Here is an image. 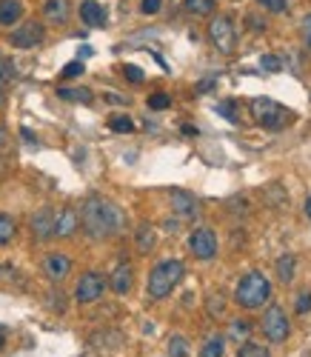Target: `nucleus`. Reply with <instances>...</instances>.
<instances>
[{
    "instance_id": "obj_6",
    "label": "nucleus",
    "mask_w": 311,
    "mask_h": 357,
    "mask_svg": "<svg viewBox=\"0 0 311 357\" xmlns=\"http://www.w3.org/2000/svg\"><path fill=\"white\" fill-rule=\"evenodd\" d=\"M106 286H109V280L100 272H83L77 286H75V301L77 303H95L103 297Z\"/></svg>"
},
{
    "instance_id": "obj_29",
    "label": "nucleus",
    "mask_w": 311,
    "mask_h": 357,
    "mask_svg": "<svg viewBox=\"0 0 311 357\" xmlns=\"http://www.w3.org/2000/svg\"><path fill=\"white\" fill-rule=\"evenodd\" d=\"M257 3L268 12H286L289 9V0H257Z\"/></svg>"
},
{
    "instance_id": "obj_5",
    "label": "nucleus",
    "mask_w": 311,
    "mask_h": 357,
    "mask_svg": "<svg viewBox=\"0 0 311 357\" xmlns=\"http://www.w3.org/2000/svg\"><path fill=\"white\" fill-rule=\"evenodd\" d=\"M208 40L217 52L223 54H232L234 46H237V32H234V23L229 15H217L208 20Z\"/></svg>"
},
{
    "instance_id": "obj_34",
    "label": "nucleus",
    "mask_w": 311,
    "mask_h": 357,
    "mask_svg": "<svg viewBox=\"0 0 311 357\" xmlns=\"http://www.w3.org/2000/svg\"><path fill=\"white\" fill-rule=\"evenodd\" d=\"M232 109H234V103H232V100H226V103L217 106V112H220V114L226 117V121H232V123H234V121H237V114H234Z\"/></svg>"
},
{
    "instance_id": "obj_21",
    "label": "nucleus",
    "mask_w": 311,
    "mask_h": 357,
    "mask_svg": "<svg viewBox=\"0 0 311 357\" xmlns=\"http://www.w3.org/2000/svg\"><path fill=\"white\" fill-rule=\"evenodd\" d=\"M15 234H17V226H15V220H12L9 215H3V212H0V246L12 243V241H15Z\"/></svg>"
},
{
    "instance_id": "obj_15",
    "label": "nucleus",
    "mask_w": 311,
    "mask_h": 357,
    "mask_svg": "<svg viewBox=\"0 0 311 357\" xmlns=\"http://www.w3.org/2000/svg\"><path fill=\"white\" fill-rule=\"evenodd\" d=\"M32 234L38 237V241H49V237H54V212L49 209V206L32 215Z\"/></svg>"
},
{
    "instance_id": "obj_30",
    "label": "nucleus",
    "mask_w": 311,
    "mask_h": 357,
    "mask_svg": "<svg viewBox=\"0 0 311 357\" xmlns=\"http://www.w3.org/2000/svg\"><path fill=\"white\" fill-rule=\"evenodd\" d=\"M294 312H297V314L311 312V291H303V294L297 297V306H294Z\"/></svg>"
},
{
    "instance_id": "obj_19",
    "label": "nucleus",
    "mask_w": 311,
    "mask_h": 357,
    "mask_svg": "<svg viewBox=\"0 0 311 357\" xmlns=\"http://www.w3.org/2000/svg\"><path fill=\"white\" fill-rule=\"evenodd\" d=\"M294 266H297L294 255H283V257L277 260V278L283 280V283H291L294 280Z\"/></svg>"
},
{
    "instance_id": "obj_26",
    "label": "nucleus",
    "mask_w": 311,
    "mask_h": 357,
    "mask_svg": "<svg viewBox=\"0 0 311 357\" xmlns=\"http://www.w3.org/2000/svg\"><path fill=\"white\" fill-rule=\"evenodd\" d=\"M237 357H271V354H268V349L260 346V343H243V346L237 349Z\"/></svg>"
},
{
    "instance_id": "obj_22",
    "label": "nucleus",
    "mask_w": 311,
    "mask_h": 357,
    "mask_svg": "<svg viewBox=\"0 0 311 357\" xmlns=\"http://www.w3.org/2000/svg\"><path fill=\"white\" fill-rule=\"evenodd\" d=\"M57 98L63 100H77V103H91V92L89 89H57Z\"/></svg>"
},
{
    "instance_id": "obj_10",
    "label": "nucleus",
    "mask_w": 311,
    "mask_h": 357,
    "mask_svg": "<svg viewBox=\"0 0 311 357\" xmlns=\"http://www.w3.org/2000/svg\"><path fill=\"white\" fill-rule=\"evenodd\" d=\"M169 197H172V209H174L180 218H185V220H197V218H200L203 206H200V200H197L195 195L180 192V189H172Z\"/></svg>"
},
{
    "instance_id": "obj_18",
    "label": "nucleus",
    "mask_w": 311,
    "mask_h": 357,
    "mask_svg": "<svg viewBox=\"0 0 311 357\" xmlns=\"http://www.w3.org/2000/svg\"><path fill=\"white\" fill-rule=\"evenodd\" d=\"M135 243H137V252H143V255H149V252L154 249L158 237H154V229H151L149 223H140V229H137V234H135Z\"/></svg>"
},
{
    "instance_id": "obj_16",
    "label": "nucleus",
    "mask_w": 311,
    "mask_h": 357,
    "mask_svg": "<svg viewBox=\"0 0 311 357\" xmlns=\"http://www.w3.org/2000/svg\"><path fill=\"white\" fill-rule=\"evenodd\" d=\"M80 20L91 29H103L106 26V9L98 3V0H83L80 3Z\"/></svg>"
},
{
    "instance_id": "obj_17",
    "label": "nucleus",
    "mask_w": 311,
    "mask_h": 357,
    "mask_svg": "<svg viewBox=\"0 0 311 357\" xmlns=\"http://www.w3.org/2000/svg\"><path fill=\"white\" fill-rule=\"evenodd\" d=\"M23 17V3L20 0H0V26L9 29L15 23H20Z\"/></svg>"
},
{
    "instance_id": "obj_11",
    "label": "nucleus",
    "mask_w": 311,
    "mask_h": 357,
    "mask_svg": "<svg viewBox=\"0 0 311 357\" xmlns=\"http://www.w3.org/2000/svg\"><path fill=\"white\" fill-rule=\"evenodd\" d=\"M43 17L49 26H63L72 17V0H43Z\"/></svg>"
},
{
    "instance_id": "obj_39",
    "label": "nucleus",
    "mask_w": 311,
    "mask_h": 357,
    "mask_svg": "<svg viewBox=\"0 0 311 357\" xmlns=\"http://www.w3.org/2000/svg\"><path fill=\"white\" fill-rule=\"evenodd\" d=\"M3 143H6V129L0 126V146H3Z\"/></svg>"
},
{
    "instance_id": "obj_37",
    "label": "nucleus",
    "mask_w": 311,
    "mask_h": 357,
    "mask_svg": "<svg viewBox=\"0 0 311 357\" xmlns=\"http://www.w3.org/2000/svg\"><path fill=\"white\" fill-rule=\"evenodd\" d=\"M303 40L311 49V15H305V20H303Z\"/></svg>"
},
{
    "instance_id": "obj_27",
    "label": "nucleus",
    "mask_w": 311,
    "mask_h": 357,
    "mask_svg": "<svg viewBox=\"0 0 311 357\" xmlns=\"http://www.w3.org/2000/svg\"><path fill=\"white\" fill-rule=\"evenodd\" d=\"M172 106V98L169 95H163V92H154V95H149V109H154V112H163V109H169Z\"/></svg>"
},
{
    "instance_id": "obj_9",
    "label": "nucleus",
    "mask_w": 311,
    "mask_h": 357,
    "mask_svg": "<svg viewBox=\"0 0 311 357\" xmlns=\"http://www.w3.org/2000/svg\"><path fill=\"white\" fill-rule=\"evenodd\" d=\"M189 252H192L197 260H211V257L217 255V234H214L211 229H206V226L195 229V231L189 234Z\"/></svg>"
},
{
    "instance_id": "obj_41",
    "label": "nucleus",
    "mask_w": 311,
    "mask_h": 357,
    "mask_svg": "<svg viewBox=\"0 0 311 357\" xmlns=\"http://www.w3.org/2000/svg\"><path fill=\"white\" fill-rule=\"evenodd\" d=\"M3 340H6V337H3V329H0V346H3Z\"/></svg>"
},
{
    "instance_id": "obj_23",
    "label": "nucleus",
    "mask_w": 311,
    "mask_h": 357,
    "mask_svg": "<svg viewBox=\"0 0 311 357\" xmlns=\"http://www.w3.org/2000/svg\"><path fill=\"white\" fill-rule=\"evenodd\" d=\"M183 6H185V12H192L197 17H206V15L214 12V0H185Z\"/></svg>"
},
{
    "instance_id": "obj_2",
    "label": "nucleus",
    "mask_w": 311,
    "mask_h": 357,
    "mask_svg": "<svg viewBox=\"0 0 311 357\" xmlns=\"http://www.w3.org/2000/svg\"><path fill=\"white\" fill-rule=\"evenodd\" d=\"M234 301L243 309H260L271 301V280L263 272H248L234 286Z\"/></svg>"
},
{
    "instance_id": "obj_24",
    "label": "nucleus",
    "mask_w": 311,
    "mask_h": 357,
    "mask_svg": "<svg viewBox=\"0 0 311 357\" xmlns=\"http://www.w3.org/2000/svg\"><path fill=\"white\" fill-rule=\"evenodd\" d=\"M109 129L112 132H120V135H132L135 132V123H132V117H126V114H114L112 121H109Z\"/></svg>"
},
{
    "instance_id": "obj_25",
    "label": "nucleus",
    "mask_w": 311,
    "mask_h": 357,
    "mask_svg": "<svg viewBox=\"0 0 311 357\" xmlns=\"http://www.w3.org/2000/svg\"><path fill=\"white\" fill-rule=\"evenodd\" d=\"M169 354H172V357H189V340H185L183 335H172V340H169Z\"/></svg>"
},
{
    "instance_id": "obj_38",
    "label": "nucleus",
    "mask_w": 311,
    "mask_h": 357,
    "mask_svg": "<svg viewBox=\"0 0 311 357\" xmlns=\"http://www.w3.org/2000/svg\"><path fill=\"white\" fill-rule=\"evenodd\" d=\"M303 212H305V218H308V220H311V197H308V200H305V206H303Z\"/></svg>"
},
{
    "instance_id": "obj_12",
    "label": "nucleus",
    "mask_w": 311,
    "mask_h": 357,
    "mask_svg": "<svg viewBox=\"0 0 311 357\" xmlns=\"http://www.w3.org/2000/svg\"><path fill=\"white\" fill-rule=\"evenodd\" d=\"M80 226V215L72 206H63L60 212H54V237H72Z\"/></svg>"
},
{
    "instance_id": "obj_4",
    "label": "nucleus",
    "mask_w": 311,
    "mask_h": 357,
    "mask_svg": "<svg viewBox=\"0 0 311 357\" xmlns=\"http://www.w3.org/2000/svg\"><path fill=\"white\" fill-rule=\"evenodd\" d=\"M252 117H255V123H260L268 132H277L294 121V114L283 103H277L271 98H255L252 100Z\"/></svg>"
},
{
    "instance_id": "obj_1",
    "label": "nucleus",
    "mask_w": 311,
    "mask_h": 357,
    "mask_svg": "<svg viewBox=\"0 0 311 357\" xmlns=\"http://www.w3.org/2000/svg\"><path fill=\"white\" fill-rule=\"evenodd\" d=\"M80 226L91 241H109L126 229V212L109 197H89L80 209Z\"/></svg>"
},
{
    "instance_id": "obj_31",
    "label": "nucleus",
    "mask_w": 311,
    "mask_h": 357,
    "mask_svg": "<svg viewBox=\"0 0 311 357\" xmlns=\"http://www.w3.org/2000/svg\"><path fill=\"white\" fill-rule=\"evenodd\" d=\"M160 6H163V0H140V12H143V15L160 12Z\"/></svg>"
},
{
    "instance_id": "obj_7",
    "label": "nucleus",
    "mask_w": 311,
    "mask_h": 357,
    "mask_svg": "<svg viewBox=\"0 0 311 357\" xmlns=\"http://www.w3.org/2000/svg\"><path fill=\"white\" fill-rule=\"evenodd\" d=\"M263 335L271 340V343H283L289 335H291V323L286 317V312L280 306H271L266 314H263Z\"/></svg>"
},
{
    "instance_id": "obj_20",
    "label": "nucleus",
    "mask_w": 311,
    "mask_h": 357,
    "mask_svg": "<svg viewBox=\"0 0 311 357\" xmlns=\"http://www.w3.org/2000/svg\"><path fill=\"white\" fill-rule=\"evenodd\" d=\"M223 351H226V340H223L220 335H211V337L203 343L200 357H223Z\"/></svg>"
},
{
    "instance_id": "obj_33",
    "label": "nucleus",
    "mask_w": 311,
    "mask_h": 357,
    "mask_svg": "<svg viewBox=\"0 0 311 357\" xmlns=\"http://www.w3.org/2000/svg\"><path fill=\"white\" fill-rule=\"evenodd\" d=\"M12 75H15L12 61H6V57H0V80H9Z\"/></svg>"
},
{
    "instance_id": "obj_32",
    "label": "nucleus",
    "mask_w": 311,
    "mask_h": 357,
    "mask_svg": "<svg viewBox=\"0 0 311 357\" xmlns=\"http://www.w3.org/2000/svg\"><path fill=\"white\" fill-rule=\"evenodd\" d=\"M260 66H263L266 72H280V61H277L274 54H263V57H260Z\"/></svg>"
},
{
    "instance_id": "obj_3",
    "label": "nucleus",
    "mask_w": 311,
    "mask_h": 357,
    "mask_svg": "<svg viewBox=\"0 0 311 357\" xmlns=\"http://www.w3.org/2000/svg\"><path fill=\"white\" fill-rule=\"evenodd\" d=\"M183 275H185L183 260H174V257L160 260L149 275V286H146L149 297L151 301H163V297H169L174 291V286L183 280Z\"/></svg>"
},
{
    "instance_id": "obj_13",
    "label": "nucleus",
    "mask_w": 311,
    "mask_h": 357,
    "mask_svg": "<svg viewBox=\"0 0 311 357\" xmlns=\"http://www.w3.org/2000/svg\"><path fill=\"white\" fill-rule=\"evenodd\" d=\"M40 269H43V275L49 278V280H63L69 272H72V260L66 257V255H49V257H43V263H40Z\"/></svg>"
},
{
    "instance_id": "obj_14",
    "label": "nucleus",
    "mask_w": 311,
    "mask_h": 357,
    "mask_svg": "<svg viewBox=\"0 0 311 357\" xmlns=\"http://www.w3.org/2000/svg\"><path fill=\"white\" fill-rule=\"evenodd\" d=\"M132 283H135V272L129 263H117L112 269V278H109V286L114 294H129L132 291Z\"/></svg>"
},
{
    "instance_id": "obj_40",
    "label": "nucleus",
    "mask_w": 311,
    "mask_h": 357,
    "mask_svg": "<svg viewBox=\"0 0 311 357\" xmlns=\"http://www.w3.org/2000/svg\"><path fill=\"white\" fill-rule=\"evenodd\" d=\"M3 100H6V95H3V89H0V106H3Z\"/></svg>"
},
{
    "instance_id": "obj_35",
    "label": "nucleus",
    "mask_w": 311,
    "mask_h": 357,
    "mask_svg": "<svg viewBox=\"0 0 311 357\" xmlns=\"http://www.w3.org/2000/svg\"><path fill=\"white\" fill-rule=\"evenodd\" d=\"M83 75V63L80 61H75V63H69L66 69H63V77L69 80V77H80Z\"/></svg>"
},
{
    "instance_id": "obj_28",
    "label": "nucleus",
    "mask_w": 311,
    "mask_h": 357,
    "mask_svg": "<svg viewBox=\"0 0 311 357\" xmlns=\"http://www.w3.org/2000/svg\"><path fill=\"white\" fill-rule=\"evenodd\" d=\"M248 332H252V329H248V323H245V320H234V323H232V329H229V335H232L234 340H245Z\"/></svg>"
},
{
    "instance_id": "obj_36",
    "label": "nucleus",
    "mask_w": 311,
    "mask_h": 357,
    "mask_svg": "<svg viewBox=\"0 0 311 357\" xmlns=\"http://www.w3.org/2000/svg\"><path fill=\"white\" fill-rule=\"evenodd\" d=\"M123 75H126V80H132V83H140L143 80V72L137 66H126V69H123Z\"/></svg>"
},
{
    "instance_id": "obj_8",
    "label": "nucleus",
    "mask_w": 311,
    "mask_h": 357,
    "mask_svg": "<svg viewBox=\"0 0 311 357\" xmlns=\"http://www.w3.org/2000/svg\"><path fill=\"white\" fill-rule=\"evenodd\" d=\"M43 38H46L43 23H38V20H26V23H20L15 32L9 35V43H12L15 49H35V46L43 43Z\"/></svg>"
}]
</instances>
